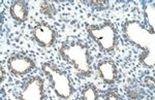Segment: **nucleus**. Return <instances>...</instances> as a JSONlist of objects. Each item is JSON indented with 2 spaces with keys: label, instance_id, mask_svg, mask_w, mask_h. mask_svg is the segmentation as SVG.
Instances as JSON below:
<instances>
[{
  "label": "nucleus",
  "instance_id": "6",
  "mask_svg": "<svg viewBox=\"0 0 155 100\" xmlns=\"http://www.w3.org/2000/svg\"><path fill=\"white\" fill-rule=\"evenodd\" d=\"M7 67L15 76H25L35 68V62L28 56L22 54H15L7 60Z\"/></svg>",
  "mask_w": 155,
  "mask_h": 100
},
{
  "label": "nucleus",
  "instance_id": "14",
  "mask_svg": "<svg viewBox=\"0 0 155 100\" xmlns=\"http://www.w3.org/2000/svg\"><path fill=\"white\" fill-rule=\"evenodd\" d=\"M106 99H119V98H122L119 94H117L116 91H107L106 96H104Z\"/></svg>",
  "mask_w": 155,
  "mask_h": 100
},
{
  "label": "nucleus",
  "instance_id": "9",
  "mask_svg": "<svg viewBox=\"0 0 155 100\" xmlns=\"http://www.w3.org/2000/svg\"><path fill=\"white\" fill-rule=\"evenodd\" d=\"M12 18L17 22H25L28 18V4L25 1H14L9 7Z\"/></svg>",
  "mask_w": 155,
  "mask_h": 100
},
{
  "label": "nucleus",
  "instance_id": "3",
  "mask_svg": "<svg viewBox=\"0 0 155 100\" xmlns=\"http://www.w3.org/2000/svg\"><path fill=\"white\" fill-rule=\"evenodd\" d=\"M41 70L49 79L51 87L59 98L67 99L71 97V95L74 93V88L71 76L66 71L62 70L50 62L42 64Z\"/></svg>",
  "mask_w": 155,
  "mask_h": 100
},
{
  "label": "nucleus",
  "instance_id": "10",
  "mask_svg": "<svg viewBox=\"0 0 155 100\" xmlns=\"http://www.w3.org/2000/svg\"><path fill=\"white\" fill-rule=\"evenodd\" d=\"M81 94V98L83 100H96L99 97L96 87L91 82H89L88 85H86V86L82 88Z\"/></svg>",
  "mask_w": 155,
  "mask_h": 100
},
{
  "label": "nucleus",
  "instance_id": "2",
  "mask_svg": "<svg viewBox=\"0 0 155 100\" xmlns=\"http://www.w3.org/2000/svg\"><path fill=\"white\" fill-rule=\"evenodd\" d=\"M59 54L64 61L72 65L81 77H89L91 76L92 60L88 44L84 41L79 39L64 41L59 47Z\"/></svg>",
  "mask_w": 155,
  "mask_h": 100
},
{
  "label": "nucleus",
  "instance_id": "13",
  "mask_svg": "<svg viewBox=\"0 0 155 100\" xmlns=\"http://www.w3.org/2000/svg\"><path fill=\"white\" fill-rule=\"evenodd\" d=\"M91 4L93 7L95 8H98L97 11H102L107 6V1H101V0H94V1H91Z\"/></svg>",
  "mask_w": 155,
  "mask_h": 100
},
{
  "label": "nucleus",
  "instance_id": "7",
  "mask_svg": "<svg viewBox=\"0 0 155 100\" xmlns=\"http://www.w3.org/2000/svg\"><path fill=\"white\" fill-rule=\"evenodd\" d=\"M56 31L46 22H39L32 29V37L34 41L41 47H50L56 40Z\"/></svg>",
  "mask_w": 155,
  "mask_h": 100
},
{
  "label": "nucleus",
  "instance_id": "5",
  "mask_svg": "<svg viewBox=\"0 0 155 100\" xmlns=\"http://www.w3.org/2000/svg\"><path fill=\"white\" fill-rule=\"evenodd\" d=\"M18 98L25 100H41L45 98L44 81L41 76H32L24 81Z\"/></svg>",
  "mask_w": 155,
  "mask_h": 100
},
{
  "label": "nucleus",
  "instance_id": "12",
  "mask_svg": "<svg viewBox=\"0 0 155 100\" xmlns=\"http://www.w3.org/2000/svg\"><path fill=\"white\" fill-rule=\"evenodd\" d=\"M41 11L42 14L47 15V16L52 17L53 15L56 14V11H55V6L53 3L49 1H42L41 3Z\"/></svg>",
  "mask_w": 155,
  "mask_h": 100
},
{
  "label": "nucleus",
  "instance_id": "8",
  "mask_svg": "<svg viewBox=\"0 0 155 100\" xmlns=\"http://www.w3.org/2000/svg\"><path fill=\"white\" fill-rule=\"evenodd\" d=\"M96 68L101 79L107 85H113L118 79L117 65L113 60H101L98 62Z\"/></svg>",
  "mask_w": 155,
  "mask_h": 100
},
{
  "label": "nucleus",
  "instance_id": "4",
  "mask_svg": "<svg viewBox=\"0 0 155 100\" xmlns=\"http://www.w3.org/2000/svg\"><path fill=\"white\" fill-rule=\"evenodd\" d=\"M87 32L102 53L114 54L117 47V30L112 22L106 21L101 25L88 26Z\"/></svg>",
  "mask_w": 155,
  "mask_h": 100
},
{
  "label": "nucleus",
  "instance_id": "1",
  "mask_svg": "<svg viewBox=\"0 0 155 100\" xmlns=\"http://www.w3.org/2000/svg\"><path fill=\"white\" fill-rule=\"evenodd\" d=\"M124 39L137 49L142 50L139 61L147 68L155 65V34L137 20H127L122 25Z\"/></svg>",
  "mask_w": 155,
  "mask_h": 100
},
{
  "label": "nucleus",
  "instance_id": "11",
  "mask_svg": "<svg viewBox=\"0 0 155 100\" xmlns=\"http://www.w3.org/2000/svg\"><path fill=\"white\" fill-rule=\"evenodd\" d=\"M145 17H146V20L148 22L149 26H150V30L154 32V28H155V21H154V17H155V9H154V3H150L148 4L146 7H145Z\"/></svg>",
  "mask_w": 155,
  "mask_h": 100
}]
</instances>
